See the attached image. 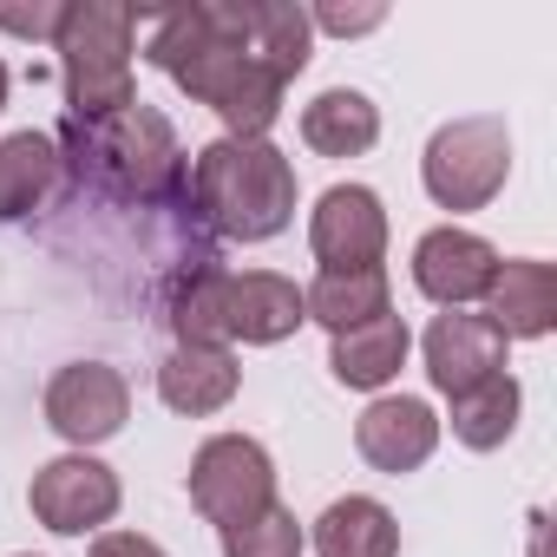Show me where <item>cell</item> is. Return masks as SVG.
<instances>
[{
    "label": "cell",
    "mask_w": 557,
    "mask_h": 557,
    "mask_svg": "<svg viewBox=\"0 0 557 557\" xmlns=\"http://www.w3.org/2000/svg\"><path fill=\"white\" fill-rule=\"evenodd\" d=\"M145 60L171 73L197 106L223 119L230 138H262L283 119V79H275L236 34L230 8H171L151 21Z\"/></svg>",
    "instance_id": "cell-1"
},
{
    "label": "cell",
    "mask_w": 557,
    "mask_h": 557,
    "mask_svg": "<svg viewBox=\"0 0 557 557\" xmlns=\"http://www.w3.org/2000/svg\"><path fill=\"white\" fill-rule=\"evenodd\" d=\"M197 216L230 243H269L296 216V164L269 138H216L190 164Z\"/></svg>",
    "instance_id": "cell-2"
},
{
    "label": "cell",
    "mask_w": 557,
    "mask_h": 557,
    "mask_svg": "<svg viewBox=\"0 0 557 557\" xmlns=\"http://www.w3.org/2000/svg\"><path fill=\"white\" fill-rule=\"evenodd\" d=\"M79 184L119 197V203H158L177 171H184V151H177V132L164 112H151L145 99H132L125 112L112 119H92V125H66V151H60Z\"/></svg>",
    "instance_id": "cell-3"
},
{
    "label": "cell",
    "mask_w": 557,
    "mask_h": 557,
    "mask_svg": "<svg viewBox=\"0 0 557 557\" xmlns=\"http://www.w3.org/2000/svg\"><path fill=\"white\" fill-rule=\"evenodd\" d=\"M53 53H60V79H66V112L79 125L112 119L138 99L132 92V53H138V14L132 8L73 0L60 34H53Z\"/></svg>",
    "instance_id": "cell-4"
},
{
    "label": "cell",
    "mask_w": 557,
    "mask_h": 557,
    "mask_svg": "<svg viewBox=\"0 0 557 557\" xmlns=\"http://www.w3.org/2000/svg\"><path fill=\"white\" fill-rule=\"evenodd\" d=\"M420 177H426V197L440 210H485L505 190V177H511V132H505V119L479 112V119L440 125L426 138Z\"/></svg>",
    "instance_id": "cell-5"
},
{
    "label": "cell",
    "mask_w": 557,
    "mask_h": 557,
    "mask_svg": "<svg viewBox=\"0 0 557 557\" xmlns=\"http://www.w3.org/2000/svg\"><path fill=\"white\" fill-rule=\"evenodd\" d=\"M190 505H197L216 531H230V524L269 511V505H275V459L262 453V440H249V433H216V440H203L197 459H190Z\"/></svg>",
    "instance_id": "cell-6"
},
{
    "label": "cell",
    "mask_w": 557,
    "mask_h": 557,
    "mask_svg": "<svg viewBox=\"0 0 557 557\" xmlns=\"http://www.w3.org/2000/svg\"><path fill=\"white\" fill-rule=\"evenodd\" d=\"M119 498H125L119 492V472L106 459H92V453H66V459L40 466L34 485H27L34 518L47 531H60V537H86V531L112 524L119 518Z\"/></svg>",
    "instance_id": "cell-7"
},
{
    "label": "cell",
    "mask_w": 557,
    "mask_h": 557,
    "mask_svg": "<svg viewBox=\"0 0 557 557\" xmlns=\"http://www.w3.org/2000/svg\"><path fill=\"white\" fill-rule=\"evenodd\" d=\"M132 420V387L119 368L106 361H73L47 381V426L66 440V446H106L119 426Z\"/></svg>",
    "instance_id": "cell-8"
},
{
    "label": "cell",
    "mask_w": 557,
    "mask_h": 557,
    "mask_svg": "<svg viewBox=\"0 0 557 557\" xmlns=\"http://www.w3.org/2000/svg\"><path fill=\"white\" fill-rule=\"evenodd\" d=\"M309 249L322 269H381L387 256V203L368 184H329L309 216Z\"/></svg>",
    "instance_id": "cell-9"
},
{
    "label": "cell",
    "mask_w": 557,
    "mask_h": 557,
    "mask_svg": "<svg viewBox=\"0 0 557 557\" xmlns=\"http://www.w3.org/2000/svg\"><path fill=\"white\" fill-rule=\"evenodd\" d=\"M492 275H498V249L459 223H440L420 236L413 249V289L440 309H466V302H485L492 289Z\"/></svg>",
    "instance_id": "cell-10"
},
{
    "label": "cell",
    "mask_w": 557,
    "mask_h": 557,
    "mask_svg": "<svg viewBox=\"0 0 557 557\" xmlns=\"http://www.w3.org/2000/svg\"><path fill=\"white\" fill-rule=\"evenodd\" d=\"M355 446L374 472L400 479V472H420L440 446V413L413 394H381L368 400V413L355 420Z\"/></svg>",
    "instance_id": "cell-11"
},
{
    "label": "cell",
    "mask_w": 557,
    "mask_h": 557,
    "mask_svg": "<svg viewBox=\"0 0 557 557\" xmlns=\"http://www.w3.org/2000/svg\"><path fill=\"white\" fill-rule=\"evenodd\" d=\"M505 355H511V342H505L485 315L446 309V315H433V329H426V381H433L446 400L466 394V387H479V381H492V374H505Z\"/></svg>",
    "instance_id": "cell-12"
},
{
    "label": "cell",
    "mask_w": 557,
    "mask_h": 557,
    "mask_svg": "<svg viewBox=\"0 0 557 557\" xmlns=\"http://www.w3.org/2000/svg\"><path fill=\"white\" fill-rule=\"evenodd\" d=\"M485 322L505 335V342H537L557 329V275L550 262L537 256H511L498 262L492 289H485Z\"/></svg>",
    "instance_id": "cell-13"
},
{
    "label": "cell",
    "mask_w": 557,
    "mask_h": 557,
    "mask_svg": "<svg viewBox=\"0 0 557 557\" xmlns=\"http://www.w3.org/2000/svg\"><path fill=\"white\" fill-rule=\"evenodd\" d=\"M302 322H309V309H302V289L289 283V275H275V269L230 275V342L275 348V342H289Z\"/></svg>",
    "instance_id": "cell-14"
},
{
    "label": "cell",
    "mask_w": 557,
    "mask_h": 557,
    "mask_svg": "<svg viewBox=\"0 0 557 557\" xmlns=\"http://www.w3.org/2000/svg\"><path fill=\"white\" fill-rule=\"evenodd\" d=\"M230 21L243 34V47L275 73V79H296L315 53V27H309V8L296 0H230Z\"/></svg>",
    "instance_id": "cell-15"
},
{
    "label": "cell",
    "mask_w": 557,
    "mask_h": 557,
    "mask_svg": "<svg viewBox=\"0 0 557 557\" xmlns=\"http://www.w3.org/2000/svg\"><path fill=\"white\" fill-rule=\"evenodd\" d=\"M236 387H243V368L230 348H171L158 368V400L171 413H190V420L223 413L236 400Z\"/></svg>",
    "instance_id": "cell-16"
},
{
    "label": "cell",
    "mask_w": 557,
    "mask_h": 557,
    "mask_svg": "<svg viewBox=\"0 0 557 557\" xmlns=\"http://www.w3.org/2000/svg\"><path fill=\"white\" fill-rule=\"evenodd\" d=\"M407 348H413V335H407V322L387 309V315H374V322L335 335V348H329V374H335L342 387L374 394V387H387V381L407 368Z\"/></svg>",
    "instance_id": "cell-17"
},
{
    "label": "cell",
    "mask_w": 557,
    "mask_h": 557,
    "mask_svg": "<svg viewBox=\"0 0 557 557\" xmlns=\"http://www.w3.org/2000/svg\"><path fill=\"white\" fill-rule=\"evenodd\" d=\"M60 145L47 132H14V138H0V223H14V216H34L53 190H60Z\"/></svg>",
    "instance_id": "cell-18"
},
{
    "label": "cell",
    "mask_w": 557,
    "mask_h": 557,
    "mask_svg": "<svg viewBox=\"0 0 557 557\" xmlns=\"http://www.w3.org/2000/svg\"><path fill=\"white\" fill-rule=\"evenodd\" d=\"M381 138V106L355 86H329L315 106H302V145L322 158H361Z\"/></svg>",
    "instance_id": "cell-19"
},
{
    "label": "cell",
    "mask_w": 557,
    "mask_h": 557,
    "mask_svg": "<svg viewBox=\"0 0 557 557\" xmlns=\"http://www.w3.org/2000/svg\"><path fill=\"white\" fill-rule=\"evenodd\" d=\"M315 557H400V524L381 498L348 492L315 518Z\"/></svg>",
    "instance_id": "cell-20"
},
{
    "label": "cell",
    "mask_w": 557,
    "mask_h": 557,
    "mask_svg": "<svg viewBox=\"0 0 557 557\" xmlns=\"http://www.w3.org/2000/svg\"><path fill=\"white\" fill-rule=\"evenodd\" d=\"M302 309L329 335H348V329L387 315V269H322L302 289Z\"/></svg>",
    "instance_id": "cell-21"
},
{
    "label": "cell",
    "mask_w": 557,
    "mask_h": 557,
    "mask_svg": "<svg viewBox=\"0 0 557 557\" xmlns=\"http://www.w3.org/2000/svg\"><path fill=\"white\" fill-rule=\"evenodd\" d=\"M171 335L177 348H230V275L223 269H190V283L171 296Z\"/></svg>",
    "instance_id": "cell-22"
},
{
    "label": "cell",
    "mask_w": 557,
    "mask_h": 557,
    "mask_svg": "<svg viewBox=\"0 0 557 557\" xmlns=\"http://www.w3.org/2000/svg\"><path fill=\"white\" fill-rule=\"evenodd\" d=\"M518 407H524L518 381L511 374H492V381L453 394V440L472 446V453H492V446H505L518 433Z\"/></svg>",
    "instance_id": "cell-23"
},
{
    "label": "cell",
    "mask_w": 557,
    "mask_h": 557,
    "mask_svg": "<svg viewBox=\"0 0 557 557\" xmlns=\"http://www.w3.org/2000/svg\"><path fill=\"white\" fill-rule=\"evenodd\" d=\"M216 537H223V557H302L309 550V537H302V524H296L289 505H269V511L216 531Z\"/></svg>",
    "instance_id": "cell-24"
},
{
    "label": "cell",
    "mask_w": 557,
    "mask_h": 557,
    "mask_svg": "<svg viewBox=\"0 0 557 557\" xmlns=\"http://www.w3.org/2000/svg\"><path fill=\"white\" fill-rule=\"evenodd\" d=\"M60 21H66L60 0H40V8H0V27L21 34V40H53V34H60Z\"/></svg>",
    "instance_id": "cell-25"
},
{
    "label": "cell",
    "mask_w": 557,
    "mask_h": 557,
    "mask_svg": "<svg viewBox=\"0 0 557 557\" xmlns=\"http://www.w3.org/2000/svg\"><path fill=\"white\" fill-rule=\"evenodd\" d=\"M387 21V8H322V14H309V27H322V34H342V40H355V34H374Z\"/></svg>",
    "instance_id": "cell-26"
},
{
    "label": "cell",
    "mask_w": 557,
    "mask_h": 557,
    "mask_svg": "<svg viewBox=\"0 0 557 557\" xmlns=\"http://www.w3.org/2000/svg\"><path fill=\"white\" fill-rule=\"evenodd\" d=\"M92 557H164V544L145 537V531H106V537L92 544Z\"/></svg>",
    "instance_id": "cell-27"
},
{
    "label": "cell",
    "mask_w": 557,
    "mask_h": 557,
    "mask_svg": "<svg viewBox=\"0 0 557 557\" xmlns=\"http://www.w3.org/2000/svg\"><path fill=\"white\" fill-rule=\"evenodd\" d=\"M0 112H8V66H0Z\"/></svg>",
    "instance_id": "cell-28"
}]
</instances>
